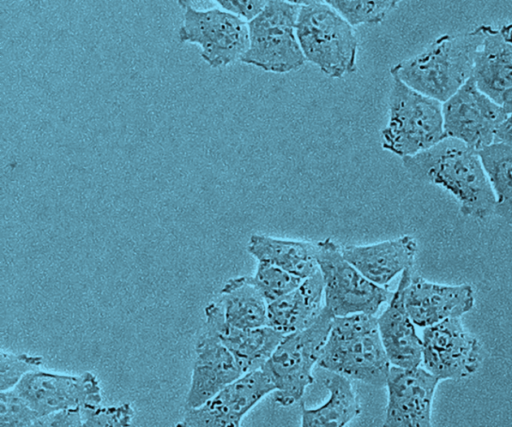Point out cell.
<instances>
[{
    "mask_svg": "<svg viewBox=\"0 0 512 427\" xmlns=\"http://www.w3.org/2000/svg\"><path fill=\"white\" fill-rule=\"evenodd\" d=\"M415 179L452 194L467 217L485 219L495 212V197L478 152L446 137L433 147L402 159Z\"/></svg>",
    "mask_w": 512,
    "mask_h": 427,
    "instance_id": "6da1fadb",
    "label": "cell"
},
{
    "mask_svg": "<svg viewBox=\"0 0 512 427\" xmlns=\"http://www.w3.org/2000/svg\"><path fill=\"white\" fill-rule=\"evenodd\" d=\"M486 24L456 35L436 38L422 52L390 68V75L441 103L452 97L471 77Z\"/></svg>",
    "mask_w": 512,
    "mask_h": 427,
    "instance_id": "7a4b0ae2",
    "label": "cell"
},
{
    "mask_svg": "<svg viewBox=\"0 0 512 427\" xmlns=\"http://www.w3.org/2000/svg\"><path fill=\"white\" fill-rule=\"evenodd\" d=\"M318 366L371 386H385L391 363L377 318L365 313L333 317Z\"/></svg>",
    "mask_w": 512,
    "mask_h": 427,
    "instance_id": "3957f363",
    "label": "cell"
},
{
    "mask_svg": "<svg viewBox=\"0 0 512 427\" xmlns=\"http://www.w3.org/2000/svg\"><path fill=\"white\" fill-rule=\"evenodd\" d=\"M297 38L305 60L330 78L357 69L358 40L351 26L326 1H297Z\"/></svg>",
    "mask_w": 512,
    "mask_h": 427,
    "instance_id": "277c9868",
    "label": "cell"
},
{
    "mask_svg": "<svg viewBox=\"0 0 512 427\" xmlns=\"http://www.w3.org/2000/svg\"><path fill=\"white\" fill-rule=\"evenodd\" d=\"M445 138L442 103L392 77L388 121L381 131L382 148L403 159Z\"/></svg>",
    "mask_w": 512,
    "mask_h": 427,
    "instance_id": "5b68a950",
    "label": "cell"
},
{
    "mask_svg": "<svg viewBox=\"0 0 512 427\" xmlns=\"http://www.w3.org/2000/svg\"><path fill=\"white\" fill-rule=\"evenodd\" d=\"M332 319L324 307L310 326L284 335L261 368L273 383L275 402L280 406L289 407L298 402L313 383L312 369L318 364Z\"/></svg>",
    "mask_w": 512,
    "mask_h": 427,
    "instance_id": "8992f818",
    "label": "cell"
},
{
    "mask_svg": "<svg viewBox=\"0 0 512 427\" xmlns=\"http://www.w3.org/2000/svg\"><path fill=\"white\" fill-rule=\"evenodd\" d=\"M297 1L271 0L248 22L249 46L242 63L266 72L284 74L306 62L297 38Z\"/></svg>",
    "mask_w": 512,
    "mask_h": 427,
    "instance_id": "52a82bcc",
    "label": "cell"
},
{
    "mask_svg": "<svg viewBox=\"0 0 512 427\" xmlns=\"http://www.w3.org/2000/svg\"><path fill=\"white\" fill-rule=\"evenodd\" d=\"M318 268L324 287V307L333 316L357 313L375 315L392 293L362 275L330 238L316 243Z\"/></svg>",
    "mask_w": 512,
    "mask_h": 427,
    "instance_id": "ba28073f",
    "label": "cell"
},
{
    "mask_svg": "<svg viewBox=\"0 0 512 427\" xmlns=\"http://www.w3.org/2000/svg\"><path fill=\"white\" fill-rule=\"evenodd\" d=\"M178 3L184 9L178 30L181 42L198 45L201 58L212 68L241 61L249 46L246 21L221 7L197 9L184 0Z\"/></svg>",
    "mask_w": 512,
    "mask_h": 427,
    "instance_id": "9c48e42d",
    "label": "cell"
},
{
    "mask_svg": "<svg viewBox=\"0 0 512 427\" xmlns=\"http://www.w3.org/2000/svg\"><path fill=\"white\" fill-rule=\"evenodd\" d=\"M446 137L463 142L479 152L495 142L499 126L508 113L502 104L483 93L471 77L442 103Z\"/></svg>",
    "mask_w": 512,
    "mask_h": 427,
    "instance_id": "30bf717a",
    "label": "cell"
},
{
    "mask_svg": "<svg viewBox=\"0 0 512 427\" xmlns=\"http://www.w3.org/2000/svg\"><path fill=\"white\" fill-rule=\"evenodd\" d=\"M482 360L479 340L466 330L460 318L424 328L422 363L440 381L467 378L479 369Z\"/></svg>",
    "mask_w": 512,
    "mask_h": 427,
    "instance_id": "8fae6325",
    "label": "cell"
},
{
    "mask_svg": "<svg viewBox=\"0 0 512 427\" xmlns=\"http://www.w3.org/2000/svg\"><path fill=\"white\" fill-rule=\"evenodd\" d=\"M14 389L39 417L102 403L100 382L89 371L67 374L39 368L24 376Z\"/></svg>",
    "mask_w": 512,
    "mask_h": 427,
    "instance_id": "7c38bea8",
    "label": "cell"
},
{
    "mask_svg": "<svg viewBox=\"0 0 512 427\" xmlns=\"http://www.w3.org/2000/svg\"><path fill=\"white\" fill-rule=\"evenodd\" d=\"M275 387L262 370L245 373L210 400L185 409L178 427H239L246 414Z\"/></svg>",
    "mask_w": 512,
    "mask_h": 427,
    "instance_id": "4fadbf2b",
    "label": "cell"
},
{
    "mask_svg": "<svg viewBox=\"0 0 512 427\" xmlns=\"http://www.w3.org/2000/svg\"><path fill=\"white\" fill-rule=\"evenodd\" d=\"M440 380L424 367L391 365L386 384L385 427H430L432 404Z\"/></svg>",
    "mask_w": 512,
    "mask_h": 427,
    "instance_id": "5bb4252c",
    "label": "cell"
},
{
    "mask_svg": "<svg viewBox=\"0 0 512 427\" xmlns=\"http://www.w3.org/2000/svg\"><path fill=\"white\" fill-rule=\"evenodd\" d=\"M404 303L413 323L427 328L461 318L474 307L475 297L469 284H439L411 274L404 290Z\"/></svg>",
    "mask_w": 512,
    "mask_h": 427,
    "instance_id": "9a60e30c",
    "label": "cell"
},
{
    "mask_svg": "<svg viewBox=\"0 0 512 427\" xmlns=\"http://www.w3.org/2000/svg\"><path fill=\"white\" fill-rule=\"evenodd\" d=\"M243 374L233 354L212 330L203 326L195 344L185 409L203 405Z\"/></svg>",
    "mask_w": 512,
    "mask_h": 427,
    "instance_id": "2e32d148",
    "label": "cell"
},
{
    "mask_svg": "<svg viewBox=\"0 0 512 427\" xmlns=\"http://www.w3.org/2000/svg\"><path fill=\"white\" fill-rule=\"evenodd\" d=\"M203 326L218 336L244 374L261 369L284 337V334L268 325L254 329L229 325L215 301L204 308Z\"/></svg>",
    "mask_w": 512,
    "mask_h": 427,
    "instance_id": "e0dca14e",
    "label": "cell"
},
{
    "mask_svg": "<svg viewBox=\"0 0 512 427\" xmlns=\"http://www.w3.org/2000/svg\"><path fill=\"white\" fill-rule=\"evenodd\" d=\"M411 274V269L401 274L387 308L377 318L380 338L391 365L406 368L422 363V338L404 303V290Z\"/></svg>",
    "mask_w": 512,
    "mask_h": 427,
    "instance_id": "ac0fdd59",
    "label": "cell"
},
{
    "mask_svg": "<svg viewBox=\"0 0 512 427\" xmlns=\"http://www.w3.org/2000/svg\"><path fill=\"white\" fill-rule=\"evenodd\" d=\"M417 249V241L410 235L366 245L341 246L345 259L368 280L382 287L412 268Z\"/></svg>",
    "mask_w": 512,
    "mask_h": 427,
    "instance_id": "d6986e66",
    "label": "cell"
},
{
    "mask_svg": "<svg viewBox=\"0 0 512 427\" xmlns=\"http://www.w3.org/2000/svg\"><path fill=\"white\" fill-rule=\"evenodd\" d=\"M472 78L483 93L502 104L504 94L512 89V23L500 28L486 25Z\"/></svg>",
    "mask_w": 512,
    "mask_h": 427,
    "instance_id": "ffe728a7",
    "label": "cell"
},
{
    "mask_svg": "<svg viewBox=\"0 0 512 427\" xmlns=\"http://www.w3.org/2000/svg\"><path fill=\"white\" fill-rule=\"evenodd\" d=\"M324 287L320 271L298 287L268 304V326L287 335L310 326L324 308Z\"/></svg>",
    "mask_w": 512,
    "mask_h": 427,
    "instance_id": "44dd1931",
    "label": "cell"
},
{
    "mask_svg": "<svg viewBox=\"0 0 512 427\" xmlns=\"http://www.w3.org/2000/svg\"><path fill=\"white\" fill-rule=\"evenodd\" d=\"M247 251L258 262L272 264L301 279L319 270L316 243L253 234L248 240Z\"/></svg>",
    "mask_w": 512,
    "mask_h": 427,
    "instance_id": "7402d4cb",
    "label": "cell"
},
{
    "mask_svg": "<svg viewBox=\"0 0 512 427\" xmlns=\"http://www.w3.org/2000/svg\"><path fill=\"white\" fill-rule=\"evenodd\" d=\"M224 320L239 329L268 325V303L250 276L230 278L215 300Z\"/></svg>",
    "mask_w": 512,
    "mask_h": 427,
    "instance_id": "603a6c76",
    "label": "cell"
},
{
    "mask_svg": "<svg viewBox=\"0 0 512 427\" xmlns=\"http://www.w3.org/2000/svg\"><path fill=\"white\" fill-rule=\"evenodd\" d=\"M329 392L320 406L308 408L301 405L302 427H344L361 412L358 397L349 378L334 372L323 379Z\"/></svg>",
    "mask_w": 512,
    "mask_h": 427,
    "instance_id": "cb8c5ba5",
    "label": "cell"
},
{
    "mask_svg": "<svg viewBox=\"0 0 512 427\" xmlns=\"http://www.w3.org/2000/svg\"><path fill=\"white\" fill-rule=\"evenodd\" d=\"M478 154L495 197V213L512 226V148L494 142Z\"/></svg>",
    "mask_w": 512,
    "mask_h": 427,
    "instance_id": "d4e9b609",
    "label": "cell"
},
{
    "mask_svg": "<svg viewBox=\"0 0 512 427\" xmlns=\"http://www.w3.org/2000/svg\"><path fill=\"white\" fill-rule=\"evenodd\" d=\"M351 26L376 25L381 23L399 1L395 0H325Z\"/></svg>",
    "mask_w": 512,
    "mask_h": 427,
    "instance_id": "484cf974",
    "label": "cell"
},
{
    "mask_svg": "<svg viewBox=\"0 0 512 427\" xmlns=\"http://www.w3.org/2000/svg\"><path fill=\"white\" fill-rule=\"evenodd\" d=\"M250 277L268 304L288 294L304 280L265 262H258L254 275Z\"/></svg>",
    "mask_w": 512,
    "mask_h": 427,
    "instance_id": "4316f807",
    "label": "cell"
},
{
    "mask_svg": "<svg viewBox=\"0 0 512 427\" xmlns=\"http://www.w3.org/2000/svg\"><path fill=\"white\" fill-rule=\"evenodd\" d=\"M43 357L1 349L0 391L13 389L28 373L41 368Z\"/></svg>",
    "mask_w": 512,
    "mask_h": 427,
    "instance_id": "83f0119b",
    "label": "cell"
},
{
    "mask_svg": "<svg viewBox=\"0 0 512 427\" xmlns=\"http://www.w3.org/2000/svg\"><path fill=\"white\" fill-rule=\"evenodd\" d=\"M82 427H127L130 426L135 410L130 403L112 406L81 407Z\"/></svg>",
    "mask_w": 512,
    "mask_h": 427,
    "instance_id": "f1b7e54d",
    "label": "cell"
},
{
    "mask_svg": "<svg viewBox=\"0 0 512 427\" xmlns=\"http://www.w3.org/2000/svg\"><path fill=\"white\" fill-rule=\"evenodd\" d=\"M38 418L14 388L0 391V427H34Z\"/></svg>",
    "mask_w": 512,
    "mask_h": 427,
    "instance_id": "f546056e",
    "label": "cell"
},
{
    "mask_svg": "<svg viewBox=\"0 0 512 427\" xmlns=\"http://www.w3.org/2000/svg\"><path fill=\"white\" fill-rule=\"evenodd\" d=\"M266 0H218L222 9L238 16L247 23L253 20L266 6Z\"/></svg>",
    "mask_w": 512,
    "mask_h": 427,
    "instance_id": "4dcf8cb0",
    "label": "cell"
},
{
    "mask_svg": "<svg viewBox=\"0 0 512 427\" xmlns=\"http://www.w3.org/2000/svg\"><path fill=\"white\" fill-rule=\"evenodd\" d=\"M81 408L66 409L41 416L34 427H82Z\"/></svg>",
    "mask_w": 512,
    "mask_h": 427,
    "instance_id": "1f68e13d",
    "label": "cell"
},
{
    "mask_svg": "<svg viewBox=\"0 0 512 427\" xmlns=\"http://www.w3.org/2000/svg\"><path fill=\"white\" fill-rule=\"evenodd\" d=\"M495 142L503 143L512 148V113H508L505 120L499 126Z\"/></svg>",
    "mask_w": 512,
    "mask_h": 427,
    "instance_id": "d6a6232c",
    "label": "cell"
},
{
    "mask_svg": "<svg viewBox=\"0 0 512 427\" xmlns=\"http://www.w3.org/2000/svg\"><path fill=\"white\" fill-rule=\"evenodd\" d=\"M502 106L505 108L507 113H512V89L504 94L502 99Z\"/></svg>",
    "mask_w": 512,
    "mask_h": 427,
    "instance_id": "836d02e7",
    "label": "cell"
}]
</instances>
